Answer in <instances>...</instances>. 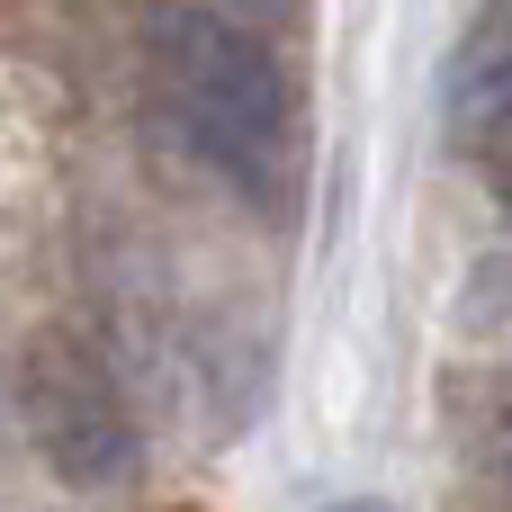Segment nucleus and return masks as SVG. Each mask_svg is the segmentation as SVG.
Listing matches in <instances>:
<instances>
[{"instance_id":"nucleus-2","label":"nucleus","mask_w":512,"mask_h":512,"mask_svg":"<svg viewBox=\"0 0 512 512\" xmlns=\"http://www.w3.org/2000/svg\"><path fill=\"white\" fill-rule=\"evenodd\" d=\"M18 405H27V432L45 450V468L63 486H81V495L126 486L144 468V441H135V414L117 396V378L72 333H36V351L18 369Z\"/></svg>"},{"instance_id":"nucleus-5","label":"nucleus","mask_w":512,"mask_h":512,"mask_svg":"<svg viewBox=\"0 0 512 512\" xmlns=\"http://www.w3.org/2000/svg\"><path fill=\"white\" fill-rule=\"evenodd\" d=\"M504 198H512V162H504Z\"/></svg>"},{"instance_id":"nucleus-3","label":"nucleus","mask_w":512,"mask_h":512,"mask_svg":"<svg viewBox=\"0 0 512 512\" xmlns=\"http://www.w3.org/2000/svg\"><path fill=\"white\" fill-rule=\"evenodd\" d=\"M198 9H225V18H252V27H270V18H288L297 0H198Z\"/></svg>"},{"instance_id":"nucleus-4","label":"nucleus","mask_w":512,"mask_h":512,"mask_svg":"<svg viewBox=\"0 0 512 512\" xmlns=\"http://www.w3.org/2000/svg\"><path fill=\"white\" fill-rule=\"evenodd\" d=\"M324 512H387V504H324Z\"/></svg>"},{"instance_id":"nucleus-1","label":"nucleus","mask_w":512,"mask_h":512,"mask_svg":"<svg viewBox=\"0 0 512 512\" xmlns=\"http://www.w3.org/2000/svg\"><path fill=\"white\" fill-rule=\"evenodd\" d=\"M153 90H162V117L180 126V144L225 171L234 189H279L288 162H297V90H288V63L261 45L252 18H225V9H162L153 18Z\"/></svg>"}]
</instances>
